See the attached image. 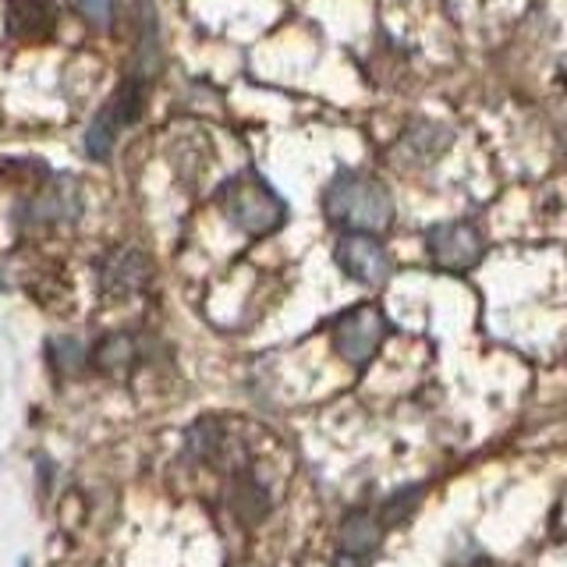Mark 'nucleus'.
Masks as SVG:
<instances>
[{
	"label": "nucleus",
	"mask_w": 567,
	"mask_h": 567,
	"mask_svg": "<svg viewBox=\"0 0 567 567\" xmlns=\"http://www.w3.org/2000/svg\"><path fill=\"white\" fill-rule=\"evenodd\" d=\"M425 248H430V259L436 266H443V270H472V266L483 259L486 241L472 224L447 220V224L430 227V235H425Z\"/></svg>",
	"instance_id": "39448f33"
},
{
	"label": "nucleus",
	"mask_w": 567,
	"mask_h": 567,
	"mask_svg": "<svg viewBox=\"0 0 567 567\" xmlns=\"http://www.w3.org/2000/svg\"><path fill=\"white\" fill-rule=\"evenodd\" d=\"M146 100H150V79L135 75V71H128V75L121 79L117 93L106 100L96 117L89 121V128L82 135V150L89 159H106L114 153L117 146V135L128 128V124H135L142 117V111H146Z\"/></svg>",
	"instance_id": "7ed1b4c3"
},
{
	"label": "nucleus",
	"mask_w": 567,
	"mask_h": 567,
	"mask_svg": "<svg viewBox=\"0 0 567 567\" xmlns=\"http://www.w3.org/2000/svg\"><path fill=\"white\" fill-rule=\"evenodd\" d=\"M359 560H362V557H351V554H341V557H337V567H362Z\"/></svg>",
	"instance_id": "2eb2a0df"
},
{
	"label": "nucleus",
	"mask_w": 567,
	"mask_h": 567,
	"mask_svg": "<svg viewBox=\"0 0 567 567\" xmlns=\"http://www.w3.org/2000/svg\"><path fill=\"white\" fill-rule=\"evenodd\" d=\"M333 259L351 280L365 284V288H380V284L390 277L386 248L369 235H344L333 248Z\"/></svg>",
	"instance_id": "423d86ee"
},
{
	"label": "nucleus",
	"mask_w": 567,
	"mask_h": 567,
	"mask_svg": "<svg viewBox=\"0 0 567 567\" xmlns=\"http://www.w3.org/2000/svg\"><path fill=\"white\" fill-rule=\"evenodd\" d=\"M386 316L377 306H359L344 312L333 327V348L351 365H369L386 341Z\"/></svg>",
	"instance_id": "20e7f679"
},
{
	"label": "nucleus",
	"mask_w": 567,
	"mask_h": 567,
	"mask_svg": "<svg viewBox=\"0 0 567 567\" xmlns=\"http://www.w3.org/2000/svg\"><path fill=\"white\" fill-rule=\"evenodd\" d=\"M58 4L53 0H8L4 29L18 43H43L58 32Z\"/></svg>",
	"instance_id": "1a4fd4ad"
},
{
	"label": "nucleus",
	"mask_w": 567,
	"mask_h": 567,
	"mask_svg": "<svg viewBox=\"0 0 567 567\" xmlns=\"http://www.w3.org/2000/svg\"><path fill=\"white\" fill-rule=\"evenodd\" d=\"M68 4L75 8L82 22L96 25V29H106L117 14V0H68Z\"/></svg>",
	"instance_id": "4468645a"
},
{
	"label": "nucleus",
	"mask_w": 567,
	"mask_h": 567,
	"mask_svg": "<svg viewBox=\"0 0 567 567\" xmlns=\"http://www.w3.org/2000/svg\"><path fill=\"white\" fill-rule=\"evenodd\" d=\"M383 522H380V514L377 511H351L344 514V522H341V546H344V554L351 557H369V554H377V546L383 539Z\"/></svg>",
	"instance_id": "9b49d317"
},
{
	"label": "nucleus",
	"mask_w": 567,
	"mask_h": 567,
	"mask_svg": "<svg viewBox=\"0 0 567 567\" xmlns=\"http://www.w3.org/2000/svg\"><path fill=\"white\" fill-rule=\"evenodd\" d=\"M227 504H230V511H235V518L241 525H259L266 514H270V493H266V486L252 472L238 468L235 475H230Z\"/></svg>",
	"instance_id": "9d476101"
},
{
	"label": "nucleus",
	"mask_w": 567,
	"mask_h": 567,
	"mask_svg": "<svg viewBox=\"0 0 567 567\" xmlns=\"http://www.w3.org/2000/svg\"><path fill=\"white\" fill-rule=\"evenodd\" d=\"M79 213H82V188L75 177H68V174L50 177V182L35 188V195L25 203L29 224L58 227V224H71Z\"/></svg>",
	"instance_id": "0eeeda50"
},
{
	"label": "nucleus",
	"mask_w": 567,
	"mask_h": 567,
	"mask_svg": "<svg viewBox=\"0 0 567 567\" xmlns=\"http://www.w3.org/2000/svg\"><path fill=\"white\" fill-rule=\"evenodd\" d=\"M217 206L224 217L248 238H266L288 220V203L259 171H241L217 188Z\"/></svg>",
	"instance_id": "f257e3e1"
},
{
	"label": "nucleus",
	"mask_w": 567,
	"mask_h": 567,
	"mask_svg": "<svg viewBox=\"0 0 567 567\" xmlns=\"http://www.w3.org/2000/svg\"><path fill=\"white\" fill-rule=\"evenodd\" d=\"M419 501H422V486H404V489H398V493H390L386 501L380 504V522L390 528V525H401L408 514H412L415 507H419Z\"/></svg>",
	"instance_id": "ddd939ff"
},
{
	"label": "nucleus",
	"mask_w": 567,
	"mask_h": 567,
	"mask_svg": "<svg viewBox=\"0 0 567 567\" xmlns=\"http://www.w3.org/2000/svg\"><path fill=\"white\" fill-rule=\"evenodd\" d=\"M138 359V344L128 333H111L93 348V362L106 372H121Z\"/></svg>",
	"instance_id": "f8f14e48"
},
{
	"label": "nucleus",
	"mask_w": 567,
	"mask_h": 567,
	"mask_svg": "<svg viewBox=\"0 0 567 567\" xmlns=\"http://www.w3.org/2000/svg\"><path fill=\"white\" fill-rule=\"evenodd\" d=\"M323 209L337 227L372 230V235L390 227V220H394V199H390V192L380 182H372V177L351 174V171L337 174L327 185Z\"/></svg>",
	"instance_id": "f03ea898"
},
{
	"label": "nucleus",
	"mask_w": 567,
	"mask_h": 567,
	"mask_svg": "<svg viewBox=\"0 0 567 567\" xmlns=\"http://www.w3.org/2000/svg\"><path fill=\"white\" fill-rule=\"evenodd\" d=\"M150 280V259L138 248H114L100 262V291L106 298H132L146 288Z\"/></svg>",
	"instance_id": "6e6552de"
}]
</instances>
